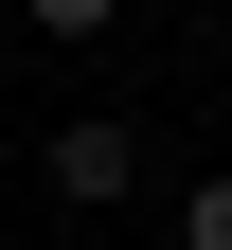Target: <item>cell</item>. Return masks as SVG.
I'll return each instance as SVG.
<instances>
[{"instance_id": "1", "label": "cell", "mask_w": 232, "mask_h": 250, "mask_svg": "<svg viewBox=\"0 0 232 250\" xmlns=\"http://www.w3.org/2000/svg\"><path fill=\"white\" fill-rule=\"evenodd\" d=\"M36 179L72 214H107V197H143V125H107V107H72V125H36Z\"/></svg>"}, {"instance_id": "2", "label": "cell", "mask_w": 232, "mask_h": 250, "mask_svg": "<svg viewBox=\"0 0 232 250\" xmlns=\"http://www.w3.org/2000/svg\"><path fill=\"white\" fill-rule=\"evenodd\" d=\"M179 250H232V161H196V179H179Z\"/></svg>"}, {"instance_id": "3", "label": "cell", "mask_w": 232, "mask_h": 250, "mask_svg": "<svg viewBox=\"0 0 232 250\" xmlns=\"http://www.w3.org/2000/svg\"><path fill=\"white\" fill-rule=\"evenodd\" d=\"M18 18H36L54 54H89V36H107V18H125V0H18Z\"/></svg>"}]
</instances>
